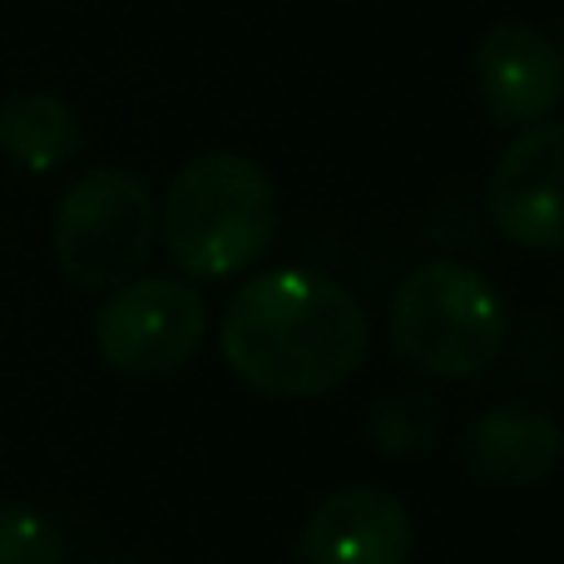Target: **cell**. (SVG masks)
<instances>
[{
  "label": "cell",
  "mask_w": 564,
  "mask_h": 564,
  "mask_svg": "<svg viewBox=\"0 0 564 564\" xmlns=\"http://www.w3.org/2000/svg\"><path fill=\"white\" fill-rule=\"evenodd\" d=\"M208 302L194 282L129 278L95 312V347L129 381H169L204 351Z\"/></svg>",
  "instance_id": "cell-5"
},
{
  "label": "cell",
  "mask_w": 564,
  "mask_h": 564,
  "mask_svg": "<svg viewBox=\"0 0 564 564\" xmlns=\"http://www.w3.org/2000/svg\"><path fill=\"white\" fill-rule=\"evenodd\" d=\"M95 564H134V560H95Z\"/></svg>",
  "instance_id": "cell-13"
},
{
  "label": "cell",
  "mask_w": 564,
  "mask_h": 564,
  "mask_svg": "<svg viewBox=\"0 0 564 564\" xmlns=\"http://www.w3.org/2000/svg\"><path fill=\"white\" fill-rule=\"evenodd\" d=\"M65 530L35 506L0 500V564H65Z\"/></svg>",
  "instance_id": "cell-12"
},
{
  "label": "cell",
  "mask_w": 564,
  "mask_h": 564,
  "mask_svg": "<svg viewBox=\"0 0 564 564\" xmlns=\"http://www.w3.org/2000/svg\"><path fill=\"white\" fill-rule=\"evenodd\" d=\"M159 238V204L129 169L99 164L59 194L50 218V253L75 288L109 292L149 263Z\"/></svg>",
  "instance_id": "cell-4"
},
{
  "label": "cell",
  "mask_w": 564,
  "mask_h": 564,
  "mask_svg": "<svg viewBox=\"0 0 564 564\" xmlns=\"http://www.w3.org/2000/svg\"><path fill=\"white\" fill-rule=\"evenodd\" d=\"M297 555L302 564H411L416 520L387 486H341L312 506Z\"/></svg>",
  "instance_id": "cell-8"
},
{
  "label": "cell",
  "mask_w": 564,
  "mask_h": 564,
  "mask_svg": "<svg viewBox=\"0 0 564 564\" xmlns=\"http://www.w3.org/2000/svg\"><path fill=\"white\" fill-rule=\"evenodd\" d=\"M476 99L500 129H525L555 115L564 89V55L555 35L530 20H500L476 40L470 55Z\"/></svg>",
  "instance_id": "cell-7"
},
{
  "label": "cell",
  "mask_w": 564,
  "mask_h": 564,
  "mask_svg": "<svg viewBox=\"0 0 564 564\" xmlns=\"http://www.w3.org/2000/svg\"><path fill=\"white\" fill-rule=\"evenodd\" d=\"M361 436L387 460H421L441 441V401L426 391H391L367 411Z\"/></svg>",
  "instance_id": "cell-11"
},
{
  "label": "cell",
  "mask_w": 564,
  "mask_h": 564,
  "mask_svg": "<svg viewBox=\"0 0 564 564\" xmlns=\"http://www.w3.org/2000/svg\"><path fill=\"white\" fill-rule=\"evenodd\" d=\"M391 351L411 371L470 381L496 367L510 341V307L480 268L431 258L397 282L387 307Z\"/></svg>",
  "instance_id": "cell-3"
},
{
  "label": "cell",
  "mask_w": 564,
  "mask_h": 564,
  "mask_svg": "<svg viewBox=\"0 0 564 564\" xmlns=\"http://www.w3.org/2000/svg\"><path fill=\"white\" fill-rule=\"evenodd\" d=\"M85 144L75 109L50 89H20L0 105V154L20 164L25 174H50L69 164Z\"/></svg>",
  "instance_id": "cell-10"
},
{
  "label": "cell",
  "mask_w": 564,
  "mask_h": 564,
  "mask_svg": "<svg viewBox=\"0 0 564 564\" xmlns=\"http://www.w3.org/2000/svg\"><path fill=\"white\" fill-rule=\"evenodd\" d=\"M490 218L516 248L555 253L564 243V129L525 124L490 169Z\"/></svg>",
  "instance_id": "cell-6"
},
{
  "label": "cell",
  "mask_w": 564,
  "mask_h": 564,
  "mask_svg": "<svg viewBox=\"0 0 564 564\" xmlns=\"http://www.w3.org/2000/svg\"><path fill=\"white\" fill-rule=\"evenodd\" d=\"M218 347L243 387L273 401L341 391L371 357V322L357 292L307 268L258 273L228 297Z\"/></svg>",
  "instance_id": "cell-1"
},
{
  "label": "cell",
  "mask_w": 564,
  "mask_h": 564,
  "mask_svg": "<svg viewBox=\"0 0 564 564\" xmlns=\"http://www.w3.org/2000/svg\"><path fill=\"white\" fill-rule=\"evenodd\" d=\"M282 198L268 169L234 149L194 154L159 204V234L188 278L248 273L278 243Z\"/></svg>",
  "instance_id": "cell-2"
},
{
  "label": "cell",
  "mask_w": 564,
  "mask_h": 564,
  "mask_svg": "<svg viewBox=\"0 0 564 564\" xmlns=\"http://www.w3.org/2000/svg\"><path fill=\"white\" fill-rule=\"evenodd\" d=\"M456 456L470 480L490 490H535L564 460V431L555 411L535 401H500L466 421Z\"/></svg>",
  "instance_id": "cell-9"
}]
</instances>
